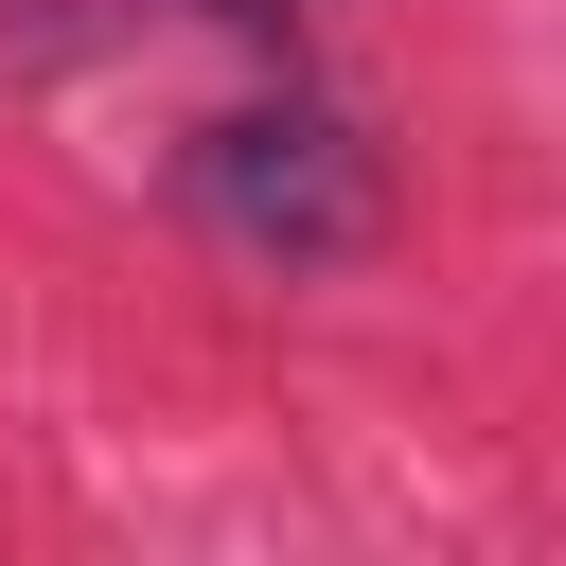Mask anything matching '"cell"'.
I'll return each mask as SVG.
<instances>
[{
  "label": "cell",
  "mask_w": 566,
  "mask_h": 566,
  "mask_svg": "<svg viewBox=\"0 0 566 566\" xmlns=\"http://www.w3.org/2000/svg\"><path fill=\"white\" fill-rule=\"evenodd\" d=\"M177 212L212 230V248H248V265H354L371 230H389V159L318 106V88H283V106H212L195 142H177Z\"/></svg>",
  "instance_id": "obj_1"
},
{
  "label": "cell",
  "mask_w": 566,
  "mask_h": 566,
  "mask_svg": "<svg viewBox=\"0 0 566 566\" xmlns=\"http://www.w3.org/2000/svg\"><path fill=\"white\" fill-rule=\"evenodd\" d=\"M212 18H248V35H283V0H212Z\"/></svg>",
  "instance_id": "obj_2"
}]
</instances>
